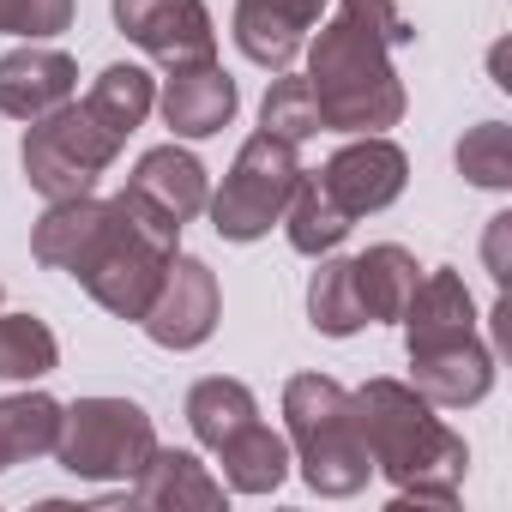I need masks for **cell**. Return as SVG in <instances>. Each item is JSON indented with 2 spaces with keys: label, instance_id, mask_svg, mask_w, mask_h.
Segmentation results:
<instances>
[{
  "label": "cell",
  "instance_id": "2",
  "mask_svg": "<svg viewBox=\"0 0 512 512\" xmlns=\"http://www.w3.org/2000/svg\"><path fill=\"white\" fill-rule=\"evenodd\" d=\"M356 398V428L374 458V476L392 482V506H458L470 446L464 434L434 416V404L410 380H368Z\"/></svg>",
  "mask_w": 512,
  "mask_h": 512
},
{
  "label": "cell",
  "instance_id": "6",
  "mask_svg": "<svg viewBox=\"0 0 512 512\" xmlns=\"http://www.w3.org/2000/svg\"><path fill=\"white\" fill-rule=\"evenodd\" d=\"M157 452V422L133 398H73L61 410L55 458L79 482H133Z\"/></svg>",
  "mask_w": 512,
  "mask_h": 512
},
{
  "label": "cell",
  "instance_id": "23",
  "mask_svg": "<svg viewBox=\"0 0 512 512\" xmlns=\"http://www.w3.org/2000/svg\"><path fill=\"white\" fill-rule=\"evenodd\" d=\"M350 229H356V223L332 205V193L314 181V169H302V181H296V193H290V205H284V235H290V247L302 253V260H320V253H338V247H344Z\"/></svg>",
  "mask_w": 512,
  "mask_h": 512
},
{
  "label": "cell",
  "instance_id": "15",
  "mask_svg": "<svg viewBox=\"0 0 512 512\" xmlns=\"http://www.w3.org/2000/svg\"><path fill=\"white\" fill-rule=\"evenodd\" d=\"M410 386L434 404V410H470L494 392V350L476 338L458 344H434V350H410Z\"/></svg>",
  "mask_w": 512,
  "mask_h": 512
},
{
  "label": "cell",
  "instance_id": "8",
  "mask_svg": "<svg viewBox=\"0 0 512 512\" xmlns=\"http://www.w3.org/2000/svg\"><path fill=\"white\" fill-rule=\"evenodd\" d=\"M314 181H320V187L332 193V205L356 223V217L386 211V205L410 187V157H404V145L386 139V133H350V139L314 169Z\"/></svg>",
  "mask_w": 512,
  "mask_h": 512
},
{
  "label": "cell",
  "instance_id": "22",
  "mask_svg": "<svg viewBox=\"0 0 512 512\" xmlns=\"http://www.w3.org/2000/svg\"><path fill=\"white\" fill-rule=\"evenodd\" d=\"M308 326L320 338H356L368 326L362 290H356V266L338 260V253H320V266L308 278Z\"/></svg>",
  "mask_w": 512,
  "mask_h": 512
},
{
  "label": "cell",
  "instance_id": "18",
  "mask_svg": "<svg viewBox=\"0 0 512 512\" xmlns=\"http://www.w3.org/2000/svg\"><path fill=\"white\" fill-rule=\"evenodd\" d=\"M404 350H434V344H458V338H476V302L464 290V278L452 266H434L422 272L410 308H404Z\"/></svg>",
  "mask_w": 512,
  "mask_h": 512
},
{
  "label": "cell",
  "instance_id": "13",
  "mask_svg": "<svg viewBox=\"0 0 512 512\" xmlns=\"http://www.w3.org/2000/svg\"><path fill=\"white\" fill-rule=\"evenodd\" d=\"M121 193H133L151 217H163V223H175V229H187L199 211H205V199H211V175H205V163L187 151V145H151L133 169H127V187Z\"/></svg>",
  "mask_w": 512,
  "mask_h": 512
},
{
  "label": "cell",
  "instance_id": "10",
  "mask_svg": "<svg viewBox=\"0 0 512 512\" xmlns=\"http://www.w3.org/2000/svg\"><path fill=\"white\" fill-rule=\"evenodd\" d=\"M223 320V290H217V272L205 260H193V253H175L151 308H145V338L157 350H199Z\"/></svg>",
  "mask_w": 512,
  "mask_h": 512
},
{
  "label": "cell",
  "instance_id": "12",
  "mask_svg": "<svg viewBox=\"0 0 512 512\" xmlns=\"http://www.w3.org/2000/svg\"><path fill=\"white\" fill-rule=\"evenodd\" d=\"M73 97H79V61L67 49L19 43L0 55V115L7 121H43Z\"/></svg>",
  "mask_w": 512,
  "mask_h": 512
},
{
  "label": "cell",
  "instance_id": "14",
  "mask_svg": "<svg viewBox=\"0 0 512 512\" xmlns=\"http://www.w3.org/2000/svg\"><path fill=\"white\" fill-rule=\"evenodd\" d=\"M157 109H163V127L175 139H217L235 109H241V91L235 79L217 67V61H199V67H175L157 91Z\"/></svg>",
  "mask_w": 512,
  "mask_h": 512
},
{
  "label": "cell",
  "instance_id": "17",
  "mask_svg": "<svg viewBox=\"0 0 512 512\" xmlns=\"http://www.w3.org/2000/svg\"><path fill=\"white\" fill-rule=\"evenodd\" d=\"M127 500H133V506H151V512H181V506L217 512V506L229 500V488H223L187 446H157V452L145 458V470L127 482Z\"/></svg>",
  "mask_w": 512,
  "mask_h": 512
},
{
  "label": "cell",
  "instance_id": "1",
  "mask_svg": "<svg viewBox=\"0 0 512 512\" xmlns=\"http://www.w3.org/2000/svg\"><path fill=\"white\" fill-rule=\"evenodd\" d=\"M308 37V91L326 133H386L404 121L410 97L392 67L398 49L416 43V25L398 13V0H332L326 19Z\"/></svg>",
  "mask_w": 512,
  "mask_h": 512
},
{
  "label": "cell",
  "instance_id": "20",
  "mask_svg": "<svg viewBox=\"0 0 512 512\" xmlns=\"http://www.w3.org/2000/svg\"><path fill=\"white\" fill-rule=\"evenodd\" d=\"M350 266H356V290H362L368 326H374V320L398 326V320H404V308H410V296H416V284H422L416 253H410V247H398V241H374L368 253H356Z\"/></svg>",
  "mask_w": 512,
  "mask_h": 512
},
{
  "label": "cell",
  "instance_id": "19",
  "mask_svg": "<svg viewBox=\"0 0 512 512\" xmlns=\"http://www.w3.org/2000/svg\"><path fill=\"white\" fill-rule=\"evenodd\" d=\"M217 464H223V488L229 494H278L284 476H290V440L253 416L247 428H235L217 446Z\"/></svg>",
  "mask_w": 512,
  "mask_h": 512
},
{
  "label": "cell",
  "instance_id": "5",
  "mask_svg": "<svg viewBox=\"0 0 512 512\" xmlns=\"http://www.w3.org/2000/svg\"><path fill=\"white\" fill-rule=\"evenodd\" d=\"M121 151H127V133H115L85 97H73L55 115L25 121L19 163L43 199H73V193H97V181L115 169Z\"/></svg>",
  "mask_w": 512,
  "mask_h": 512
},
{
  "label": "cell",
  "instance_id": "3",
  "mask_svg": "<svg viewBox=\"0 0 512 512\" xmlns=\"http://www.w3.org/2000/svg\"><path fill=\"white\" fill-rule=\"evenodd\" d=\"M284 440H290V464L302 470V482L326 500H350L374 476V458L356 428V398L332 374L284 380Z\"/></svg>",
  "mask_w": 512,
  "mask_h": 512
},
{
  "label": "cell",
  "instance_id": "21",
  "mask_svg": "<svg viewBox=\"0 0 512 512\" xmlns=\"http://www.w3.org/2000/svg\"><path fill=\"white\" fill-rule=\"evenodd\" d=\"M61 398L49 392H13L0 398V476L13 464H31V458H49L55 452V434H61Z\"/></svg>",
  "mask_w": 512,
  "mask_h": 512
},
{
  "label": "cell",
  "instance_id": "27",
  "mask_svg": "<svg viewBox=\"0 0 512 512\" xmlns=\"http://www.w3.org/2000/svg\"><path fill=\"white\" fill-rule=\"evenodd\" d=\"M260 133H272V139H284V145H308V139H320L326 127H320V109H314V91H308V79H296V73H278L272 85H266V103H260Z\"/></svg>",
  "mask_w": 512,
  "mask_h": 512
},
{
  "label": "cell",
  "instance_id": "24",
  "mask_svg": "<svg viewBox=\"0 0 512 512\" xmlns=\"http://www.w3.org/2000/svg\"><path fill=\"white\" fill-rule=\"evenodd\" d=\"M253 416H260V398H253L241 380H229V374H205V380L187 386V428H193V440L211 446V452H217L235 428H247Z\"/></svg>",
  "mask_w": 512,
  "mask_h": 512
},
{
  "label": "cell",
  "instance_id": "25",
  "mask_svg": "<svg viewBox=\"0 0 512 512\" xmlns=\"http://www.w3.org/2000/svg\"><path fill=\"white\" fill-rule=\"evenodd\" d=\"M85 103H91L115 133L133 139V133L151 121V109H157V79H151L145 67H133V61H115V67H103V73L91 79Z\"/></svg>",
  "mask_w": 512,
  "mask_h": 512
},
{
  "label": "cell",
  "instance_id": "7",
  "mask_svg": "<svg viewBox=\"0 0 512 512\" xmlns=\"http://www.w3.org/2000/svg\"><path fill=\"white\" fill-rule=\"evenodd\" d=\"M296 181H302V151L296 145H284L272 133H247L229 175H223V187L205 199L211 229L223 241H235V247L272 235V223H284V205H290Z\"/></svg>",
  "mask_w": 512,
  "mask_h": 512
},
{
  "label": "cell",
  "instance_id": "11",
  "mask_svg": "<svg viewBox=\"0 0 512 512\" xmlns=\"http://www.w3.org/2000/svg\"><path fill=\"white\" fill-rule=\"evenodd\" d=\"M326 7H332V0H235L229 37H235V49H241L253 67L290 73L296 55L308 49L314 25L326 19Z\"/></svg>",
  "mask_w": 512,
  "mask_h": 512
},
{
  "label": "cell",
  "instance_id": "29",
  "mask_svg": "<svg viewBox=\"0 0 512 512\" xmlns=\"http://www.w3.org/2000/svg\"><path fill=\"white\" fill-rule=\"evenodd\" d=\"M73 13H79V0H0V37L49 43L73 31Z\"/></svg>",
  "mask_w": 512,
  "mask_h": 512
},
{
  "label": "cell",
  "instance_id": "4",
  "mask_svg": "<svg viewBox=\"0 0 512 512\" xmlns=\"http://www.w3.org/2000/svg\"><path fill=\"white\" fill-rule=\"evenodd\" d=\"M175 253H181V229L163 223V217H151L133 193H115V199H109V229H103L97 253L85 260L79 284H85V296H91L103 314L139 326Z\"/></svg>",
  "mask_w": 512,
  "mask_h": 512
},
{
  "label": "cell",
  "instance_id": "28",
  "mask_svg": "<svg viewBox=\"0 0 512 512\" xmlns=\"http://www.w3.org/2000/svg\"><path fill=\"white\" fill-rule=\"evenodd\" d=\"M458 175L470 187H488V193L512 187V133H506V121H476L458 139Z\"/></svg>",
  "mask_w": 512,
  "mask_h": 512
},
{
  "label": "cell",
  "instance_id": "9",
  "mask_svg": "<svg viewBox=\"0 0 512 512\" xmlns=\"http://www.w3.org/2000/svg\"><path fill=\"white\" fill-rule=\"evenodd\" d=\"M109 13H115V31L169 73L217 61V25L205 13V0H109Z\"/></svg>",
  "mask_w": 512,
  "mask_h": 512
},
{
  "label": "cell",
  "instance_id": "16",
  "mask_svg": "<svg viewBox=\"0 0 512 512\" xmlns=\"http://www.w3.org/2000/svg\"><path fill=\"white\" fill-rule=\"evenodd\" d=\"M103 229H109V199H97V193L49 199V211L31 223V253H37L49 272L79 278L85 260L97 253V241H103Z\"/></svg>",
  "mask_w": 512,
  "mask_h": 512
},
{
  "label": "cell",
  "instance_id": "26",
  "mask_svg": "<svg viewBox=\"0 0 512 512\" xmlns=\"http://www.w3.org/2000/svg\"><path fill=\"white\" fill-rule=\"evenodd\" d=\"M61 368V338L37 314H0V380L31 386Z\"/></svg>",
  "mask_w": 512,
  "mask_h": 512
}]
</instances>
